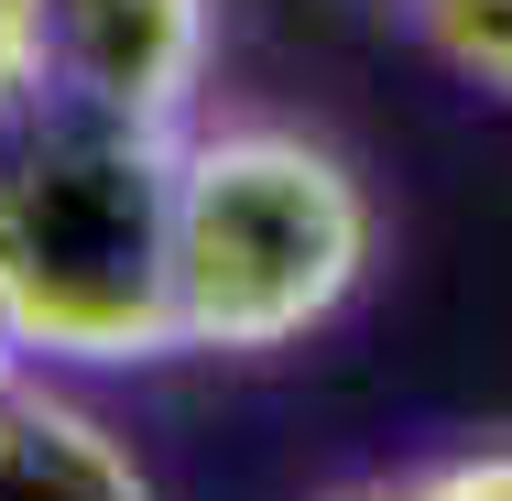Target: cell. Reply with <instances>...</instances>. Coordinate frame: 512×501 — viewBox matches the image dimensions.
I'll list each match as a JSON object with an SVG mask.
<instances>
[{
	"instance_id": "obj_1",
	"label": "cell",
	"mask_w": 512,
	"mask_h": 501,
	"mask_svg": "<svg viewBox=\"0 0 512 501\" xmlns=\"http://www.w3.org/2000/svg\"><path fill=\"white\" fill-rule=\"evenodd\" d=\"M175 164H186V131H142L44 77L0 88V327L22 338V360L186 349Z\"/></svg>"
},
{
	"instance_id": "obj_8",
	"label": "cell",
	"mask_w": 512,
	"mask_h": 501,
	"mask_svg": "<svg viewBox=\"0 0 512 501\" xmlns=\"http://www.w3.org/2000/svg\"><path fill=\"white\" fill-rule=\"evenodd\" d=\"M22 371H33V360H22V338L0 327V403H11V382H22Z\"/></svg>"
},
{
	"instance_id": "obj_6",
	"label": "cell",
	"mask_w": 512,
	"mask_h": 501,
	"mask_svg": "<svg viewBox=\"0 0 512 501\" xmlns=\"http://www.w3.org/2000/svg\"><path fill=\"white\" fill-rule=\"evenodd\" d=\"M349 501H512V447H480V458H447V469H414V480H382Z\"/></svg>"
},
{
	"instance_id": "obj_4",
	"label": "cell",
	"mask_w": 512,
	"mask_h": 501,
	"mask_svg": "<svg viewBox=\"0 0 512 501\" xmlns=\"http://www.w3.org/2000/svg\"><path fill=\"white\" fill-rule=\"evenodd\" d=\"M0 501H153V480L88 403L22 371L0 403Z\"/></svg>"
},
{
	"instance_id": "obj_7",
	"label": "cell",
	"mask_w": 512,
	"mask_h": 501,
	"mask_svg": "<svg viewBox=\"0 0 512 501\" xmlns=\"http://www.w3.org/2000/svg\"><path fill=\"white\" fill-rule=\"evenodd\" d=\"M33 77V0H0V88Z\"/></svg>"
},
{
	"instance_id": "obj_5",
	"label": "cell",
	"mask_w": 512,
	"mask_h": 501,
	"mask_svg": "<svg viewBox=\"0 0 512 501\" xmlns=\"http://www.w3.org/2000/svg\"><path fill=\"white\" fill-rule=\"evenodd\" d=\"M414 22H425V44L458 77H480V88L512 99V0H414Z\"/></svg>"
},
{
	"instance_id": "obj_2",
	"label": "cell",
	"mask_w": 512,
	"mask_h": 501,
	"mask_svg": "<svg viewBox=\"0 0 512 501\" xmlns=\"http://www.w3.org/2000/svg\"><path fill=\"white\" fill-rule=\"evenodd\" d=\"M371 262V197L306 131H186L175 164V338L295 349Z\"/></svg>"
},
{
	"instance_id": "obj_3",
	"label": "cell",
	"mask_w": 512,
	"mask_h": 501,
	"mask_svg": "<svg viewBox=\"0 0 512 501\" xmlns=\"http://www.w3.org/2000/svg\"><path fill=\"white\" fill-rule=\"evenodd\" d=\"M33 77L142 131H186L207 88V0H33Z\"/></svg>"
}]
</instances>
